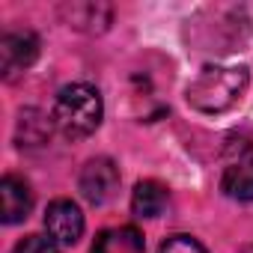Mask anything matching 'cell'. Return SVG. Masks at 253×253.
I'll return each instance as SVG.
<instances>
[{
  "label": "cell",
  "mask_w": 253,
  "mask_h": 253,
  "mask_svg": "<svg viewBox=\"0 0 253 253\" xmlns=\"http://www.w3.org/2000/svg\"><path fill=\"white\" fill-rule=\"evenodd\" d=\"M39 57V39L30 30H15L0 39V72L6 81L27 72Z\"/></svg>",
  "instance_id": "cell-4"
},
{
  "label": "cell",
  "mask_w": 253,
  "mask_h": 253,
  "mask_svg": "<svg viewBox=\"0 0 253 253\" xmlns=\"http://www.w3.org/2000/svg\"><path fill=\"white\" fill-rule=\"evenodd\" d=\"M92 253H146V238L137 226H110L95 235Z\"/></svg>",
  "instance_id": "cell-8"
},
{
  "label": "cell",
  "mask_w": 253,
  "mask_h": 253,
  "mask_svg": "<svg viewBox=\"0 0 253 253\" xmlns=\"http://www.w3.org/2000/svg\"><path fill=\"white\" fill-rule=\"evenodd\" d=\"M33 211V191L30 182L21 176L6 173L0 182V220L6 226H15L21 220H27V214Z\"/></svg>",
  "instance_id": "cell-6"
},
{
  "label": "cell",
  "mask_w": 253,
  "mask_h": 253,
  "mask_svg": "<svg viewBox=\"0 0 253 253\" xmlns=\"http://www.w3.org/2000/svg\"><path fill=\"white\" fill-rule=\"evenodd\" d=\"M250 86V72L244 66H203L188 84L185 98L197 113L217 116L232 110Z\"/></svg>",
  "instance_id": "cell-1"
},
{
  "label": "cell",
  "mask_w": 253,
  "mask_h": 253,
  "mask_svg": "<svg viewBox=\"0 0 253 253\" xmlns=\"http://www.w3.org/2000/svg\"><path fill=\"white\" fill-rule=\"evenodd\" d=\"M244 253H253V247H244Z\"/></svg>",
  "instance_id": "cell-14"
},
{
  "label": "cell",
  "mask_w": 253,
  "mask_h": 253,
  "mask_svg": "<svg viewBox=\"0 0 253 253\" xmlns=\"http://www.w3.org/2000/svg\"><path fill=\"white\" fill-rule=\"evenodd\" d=\"M158 253H209L194 235H185V232H176V235H170L161 247H158Z\"/></svg>",
  "instance_id": "cell-12"
},
{
  "label": "cell",
  "mask_w": 253,
  "mask_h": 253,
  "mask_svg": "<svg viewBox=\"0 0 253 253\" xmlns=\"http://www.w3.org/2000/svg\"><path fill=\"white\" fill-rule=\"evenodd\" d=\"M167 188L161 185V182H155V179H143V182H137L134 185V191H131V211L137 214V217H158L161 211H164V206H167Z\"/></svg>",
  "instance_id": "cell-10"
},
{
  "label": "cell",
  "mask_w": 253,
  "mask_h": 253,
  "mask_svg": "<svg viewBox=\"0 0 253 253\" xmlns=\"http://www.w3.org/2000/svg\"><path fill=\"white\" fill-rule=\"evenodd\" d=\"M63 15H66L69 27H75V30L101 33V30H107L113 9L104 3H72V6H63Z\"/></svg>",
  "instance_id": "cell-9"
},
{
  "label": "cell",
  "mask_w": 253,
  "mask_h": 253,
  "mask_svg": "<svg viewBox=\"0 0 253 253\" xmlns=\"http://www.w3.org/2000/svg\"><path fill=\"white\" fill-rule=\"evenodd\" d=\"M220 191L229 200H238V203L253 200V149L250 146L226 164V170L220 176Z\"/></svg>",
  "instance_id": "cell-7"
},
{
  "label": "cell",
  "mask_w": 253,
  "mask_h": 253,
  "mask_svg": "<svg viewBox=\"0 0 253 253\" xmlns=\"http://www.w3.org/2000/svg\"><path fill=\"white\" fill-rule=\"evenodd\" d=\"M84 211L72 200H54L45 209V229L60 247H75L84 235Z\"/></svg>",
  "instance_id": "cell-5"
},
{
  "label": "cell",
  "mask_w": 253,
  "mask_h": 253,
  "mask_svg": "<svg viewBox=\"0 0 253 253\" xmlns=\"http://www.w3.org/2000/svg\"><path fill=\"white\" fill-rule=\"evenodd\" d=\"M101 116H104V101H101V92L92 86V84H66L60 92H57V101H54V125L60 128V134L66 140H84L89 137L98 125H101Z\"/></svg>",
  "instance_id": "cell-2"
},
{
  "label": "cell",
  "mask_w": 253,
  "mask_h": 253,
  "mask_svg": "<svg viewBox=\"0 0 253 253\" xmlns=\"http://www.w3.org/2000/svg\"><path fill=\"white\" fill-rule=\"evenodd\" d=\"M78 191L86 203L92 206H104L116 197L119 191V167L110 158H89L78 176Z\"/></svg>",
  "instance_id": "cell-3"
},
{
  "label": "cell",
  "mask_w": 253,
  "mask_h": 253,
  "mask_svg": "<svg viewBox=\"0 0 253 253\" xmlns=\"http://www.w3.org/2000/svg\"><path fill=\"white\" fill-rule=\"evenodd\" d=\"M12 253H60V244L51 235H24Z\"/></svg>",
  "instance_id": "cell-13"
},
{
  "label": "cell",
  "mask_w": 253,
  "mask_h": 253,
  "mask_svg": "<svg viewBox=\"0 0 253 253\" xmlns=\"http://www.w3.org/2000/svg\"><path fill=\"white\" fill-rule=\"evenodd\" d=\"M54 119L45 116L42 110H24L18 122V146H42L51 137Z\"/></svg>",
  "instance_id": "cell-11"
}]
</instances>
